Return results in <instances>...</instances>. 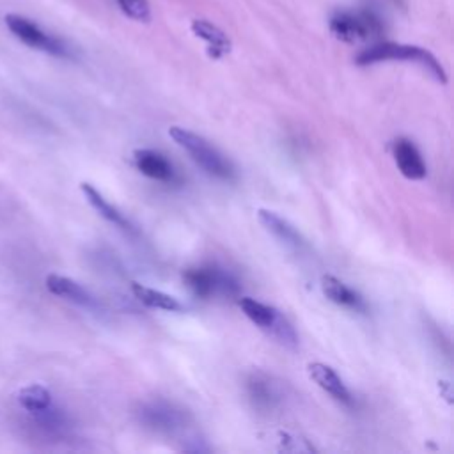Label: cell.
Masks as SVG:
<instances>
[{"label":"cell","instance_id":"52a82bcc","mask_svg":"<svg viewBox=\"0 0 454 454\" xmlns=\"http://www.w3.org/2000/svg\"><path fill=\"white\" fill-rule=\"evenodd\" d=\"M138 422L154 433L174 434L190 424V413L167 399H151L137 408Z\"/></svg>","mask_w":454,"mask_h":454},{"label":"cell","instance_id":"7c38bea8","mask_svg":"<svg viewBox=\"0 0 454 454\" xmlns=\"http://www.w3.org/2000/svg\"><path fill=\"white\" fill-rule=\"evenodd\" d=\"M135 167L147 177L161 183H172L176 179V168L168 158L154 149L133 151Z\"/></svg>","mask_w":454,"mask_h":454},{"label":"cell","instance_id":"5bb4252c","mask_svg":"<svg viewBox=\"0 0 454 454\" xmlns=\"http://www.w3.org/2000/svg\"><path fill=\"white\" fill-rule=\"evenodd\" d=\"M309 371V376L326 392L330 394L335 401L342 403V404H351L353 403V397L348 390V387L344 385V381L340 380V376L326 364H321V362H312L309 364L307 367Z\"/></svg>","mask_w":454,"mask_h":454},{"label":"cell","instance_id":"7a4b0ae2","mask_svg":"<svg viewBox=\"0 0 454 454\" xmlns=\"http://www.w3.org/2000/svg\"><path fill=\"white\" fill-rule=\"evenodd\" d=\"M168 137L181 147L184 149L190 158L209 176L222 179V181H232L236 176V170L229 158H225L213 144H209L204 137L181 128V126H172L168 129Z\"/></svg>","mask_w":454,"mask_h":454},{"label":"cell","instance_id":"30bf717a","mask_svg":"<svg viewBox=\"0 0 454 454\" xmlns=\"http://www.w3.org/2000/svg\"><path fill=\"white\" fill-rule=\"evenodd\" d=\"M46 289L59 296V298H64L71 303H76L83 309H89V310H101V303L99 300L87 289L83 287L80 282L69 278V277H64V275H57V273H50L46 277Z\"/></svg>","mask_w":454,"mask_h":454},{"label":"cell","instance_id":"3957f363","mask_svg":"<svg viewBox=\"0 0 454 454\" xmlns=\"http://www.w3.org/2000/svg\"><path fill=\"white\" fill-rule=\"evenodd\" d=\"M330 32L342 43L380 39L385 34L383 18L372 9L337 11L328 21Z\"/></svg>","mask_w":454,"mask_h":454},{"label":"cell","instance_id":"ffe728a7","mask_svg":"<svg viewBox=\"0 0 454 454\" xmlns=\"http://www.w3.org/2000/svg\"><path fill=\"white\" fill-rule=\"evenodd\" d=\"M280 443V449L282 450H289V452H310L314 450V447L301 436H296V434H291V433H286V431H280L278 433V440Z\"/></svg>","mask_w":454,"mask_h":454},{"label":"cell","instance_id":"e0dca14e","mask_svg":"<svg viewBox=\"0 0 454 454\" xmlns=\"http://www.w3.org/2000/svg\"><path fill=\"white\" fill-rule=\"evenodd\" d=\"M131 293L145 307L160 309V310H167V312H183L184 310V305L177 298H174V296H170V294H167L163 291L147 287L144 284L133 282L131 284Z\"/></svg>","mask_w":454,"mask_h":454},{"label":"cell","instance_id":"ba28073f","mask_svg":"<svg viewBox=\"0 0 454 454\" xmlns=\"http://www.w3.org/2000/svg\"><path fill=\"white\" fill-rule=\"evenodd\" d=\"M245 390L254 408L273 411L286 399V385L264 371H254L245 381Z\"/></svg>","mask_w":454,"mask_h":454},{"label":"cell","instance_id":"4fadbf2b","mask_svg":"<svg viewBox=\"0 0 454 454\" xmlns=\"http://www.w3.org/2000/svg\"><path fill=\"white\" fill-rule=\"evenodd\" d=\"M321 289H323V294L330 301H333V303H337V305H340L344 309L360 312V314L367 312L365 300L356 291H353L349 286H346L342 280H339L337 277L323 275Z\"/></svg>","mask_w":454,"mask_h":454},{"label":"cell","instance_id":"8992f818","mask_svg":"<svg viewBox=\"0 0 454 454\" xmlns=\"http://www.w3.org/2000/svg\"><path fill=\"white\" fill-rule=\"evenodd\" d=\"M238 305L254 325H257L261 330L268 332L280 344H284L287 348L298 346V335H296L293 325L287 321V317L280 310H277L275 307H271L268 303L254 300L250 296H241L238 300Z\"/></svg>","mask_w":454,"mask_h":454},{"label":"cell","instance_id":"277c9868","mask_svg":"<svg viewBox=\"0 0 454 454\" xmlns=\"http://www.w3.org/2000/svg\"><path fill=\"white\" fill-rule=\"evenodd\" d=\"M7 30L25 46L48 53L51 57H59V59H71L73 57V50L67 46L66 41H62L59 35L46 32L39 23H35L34 20L21 16V14H5L4 18Z\"/></svg>","mask_w":454,"mask_h":454},{"label":"cell","instance_id":"9c48e42d","mask_svg":"<svg viewBox=\"0 0 454 454\" xmlns=\"http://www.w3.org/2000/svg\"><path fill=\"white\" fill-rule=\"evenodd\" d=\"M257 220L264 227V231L270 232L287 250H291L294 254H303L309 250V243L301 236V232L291 222L282 218L278 213L261 207L257 211Z\"/></svg>","mask_w":454,"mask_h":454},{"label":"cell","instance_id":"ac0fdd59","mask_svg":"<svg viewBox=\"0 0 454 454\" xmlns=\"http://www.w3.org/2000/svg\"><path fill=\"white\" fill-rule=\"evenodd\" d=\"M18 403L23 410L35 413L51 404V394L43 385H28L18 392Z\"/></svg>","mask_w":454,"mask_h":454},{"label":"cell","instance_id":"9a60e30c","mask_svg":"<svg viewBox=\"0 0 454 454\" xmlns=\"http://www.w3.org/2000/svg\"><path fill=\"white\" fill-rule=\"evenodd\" d=\"M192 32L206 43V50H207V55L211 59L218 60V59L225 57L231 51V46H232L231 39L215 23H211L207 20H193L192 21Z\"/></svg>","mask_w":454,"mask_h":454},{"label":"cell","instance_id":"2e32d148","mask_svg":"<svg viewBox=\"0 0 454 454\" xmlns=\"http://www.w3.org/2000/svg\"><path fill=\"white\" fill-rule=\"evenodd\" d=\"M80 190H82L83 197L87 199V202L98 211L99 216H103L106 222L114 223L115 227H119V229H122V231L135 232V227L131 225V222H129L114 204H110V202L99 193V190H96L90 183H82V184H80Z\"/></svg>","mask_w":454,"mask_h":454},{"label":"cell","instance_id":"8fae6325","mask_svg":"<svg viewBox=\"0 0 454 454\" xmlns=\"http://www.w3.org/2000/svg\"><path fill=\"white\" fill-rule=\"evenodd\" d=\"M392 154L394 161L399 168V172L411 181L424 179L427 174V167L422 160V154L419 153L417 145L408 138H397L392 144Z\"/></svg>","mask_w":454,"mask_h":454},{"label":"cell","instance_id":"5b68a950","mask_svg":"<svg viewBox=\"0 0 454 454\" xmlns=\"http://www.w3.org/2000/svg\"><path fill=\"white\" fill-rule=\"evenodd\" d=\"M186 287L202 300L213 296H236L239 293V282L227 270L215 264H202L188 268L183 273Z\"/></svg>","mask_w":454,"mask_h":454},{"label":"cell","instance_id":"d6986e66","mask_svg":"<svg viewBox=\"0 0 454 454\" xmlns=\"http://www.w3.org/2000/svg\"><path fill=\"white\" fill-rule=\"evenodd\" d=\"M119 9L131 20L147 23L151 21V5L149 0H115Z\"/></svg>","mask_w":454,"mask_h":454},{"label":"cell","instance_id":"6da1fadb","mask_svg":"<svg viewBox=\"0 0 454 454\" xmlns=\"http://www.w3.org/2000/svg\"><path fill=\"white\" fill-rule=\"evenodd\" d=\"M388 60H399V62H413L424 67L436 82L447 83V73L440 60L426 48L413 46V44H403L394 41H380L365 50H362L355 62L358 66H371L378 62H388Z\"/></svg>","mask_w":454,"mask_h":454}]
</instances>
